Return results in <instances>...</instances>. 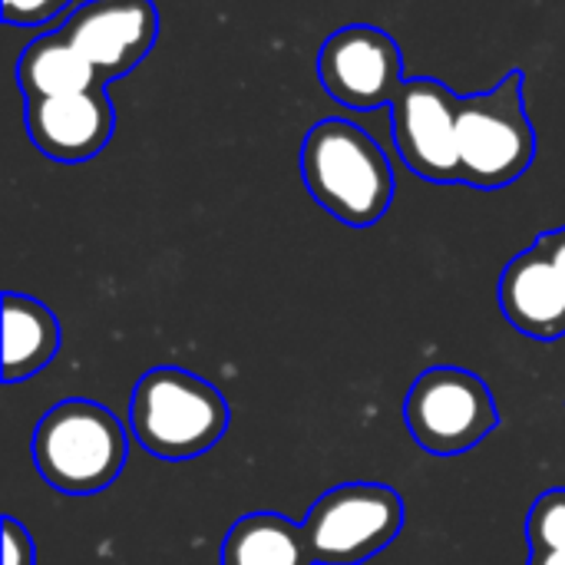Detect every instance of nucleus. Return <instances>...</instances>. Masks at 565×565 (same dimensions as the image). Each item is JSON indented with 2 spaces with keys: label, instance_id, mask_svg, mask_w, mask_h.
Here are the masks:
<instances>
[{
  "label": "nucleus",
  "instance_id": "9d476101",
  "mask_svg": "<svg viewBox=\"0 0 565 565\" xmlns=\"http://www.w3.org/2000/svg\"><path fill=\"white\" fill-rule=\"evenodd\" d=\"M23 126L30 142L53 162H86L106 149L116 132V109L106 86L26 103Z\"/></svg>",
  "mask_w": 565,
  "mask_h": 565
},
{
  "label": "nucleus",
  "instance_id": "9b49d317",
  "mask_svg": "<svg viewBox=\"0 0 565 565\" xmlns=\"http://www.w3.org/2000/svg\"><path fill=\"white\" fill-rule=\"evenodd\" d=\"M497 298L520 334L536 341L565 338V281L536 242L503 268Z\"/></svg>",
  "mask_w": 565,
  "mask_h": 565
},
{
  "label": "nucleus",
  "instance_id": "2eb2a0df",
  "mask_svg": "<svg viewBox=\"0 0 565 565\" xmlns=\"http://www.w3.org/2000/svg\"><path fill=\"white\" fill-rule=\"evenodd\" d=\"M526 565H565V487L546 490L526 516Z\"/></svg>",
  "mask_w": 565,
  "mask_h": 565
},
{
  "label": "nucleus",
  "instance_id": "a211bd4d",
  "mask_svg": "<svg viewBox=\"0 0 565 565\" xmlns=\"http://www.w3.org/2000/svg\"><path fill=\"white\" fill-rule=\"evenodd\" d=\"M536 245L543 248V255L553 262V268L563 275L565 281V225L563 228H553V232H543V235L536 238Z\"/></svg>",
  "mask_w": 565,
  "mask_h": 565
},
{
  "label": "nucleus",
  "instance_id": "20e7f679",
  "mask_svg": "<svg viewBox=\"0 0 565 565\" xmlns=\"http://www.w3.org/2000/svg\"><path fill=\"white\" fill-rule=\"evenodd\" d=\"M536 159V129L523 99V70L493 89L460 96V185L507 189Z\"/></svg>",
  "mask_w": 565,
  "mask_h": 565
},
{
  "label": "nucleus",
  "instance_id": "0eeeda50",
  "mask_svg": "<svg viewBox=\"0 0 565 565\" xmlns=\"http://www.w3.org/2000/svg\"><path fill=\"white\" fill-rule=\"evenodd\" d=\"M391 132L414 175L460 185V96L450 86L434 76L407 79L391 103Z\"/></svg>",
  "mask_w": 565,
  "mask_h": 565
},
{
  "label": "nucleus",
  "instance_id": "39448f33",
  "mask_svg": "<svg viewBox=\"0 0 565 565\" xmlns=\"http://www.w3.org/2000/svg\"><path fill=\"white\" fill-rule=\"evenodd\" d=\"M407 507L384 483H341L318 497L305 516V533L318 565H364L384 553L404 530Z\"/></svg>",
  "mask_w": 565,
  "mask_h": 565
},
{
  "label": "nucleus",
  "instance_id": "f3484780",
  "mask_svg": "<svg viewBox=\"0 0 565 565\" xmlns=\"http://www.w3.org/2000/svg\"><path fill=\"white\" fill-rule=\"evenodd\" d=\"M3 565H36L33 536L13 516H3Z\"/></svg>",
  "mask_w": 565,
  "mask_h": 565
},
{
  "label": "nucleus",
  "instance_id": "f257e3e1",
  "mask_svg": "<svg viewBox=\"0 0 565 565\" xmlns=\"http://www.w3.org/2000/svg\"><path fill=\"white\" fill-rule=\"evenodd\" d=\"M301 179L311 199L351 228L377 225L394 202V169L384 149L354 122L331 116L301 142Z\"/></svg>",
  "mask_w": 565,
  "mask_h": 565
},
{
  "label": "nucleus",
  "instance_id": "6e6552de",
  "mask_svg": "<svg viewBox=\"0 0 565 565\" xmlns=\"http://www.w3.org/2000/svg\"><path fill=\"white\" fill-rule=\"evenodd\" d=\"M318 79L348 109L371 113L391 106L407 83L401 43L381 26L348 23L321 43Z\"/></svg>",
  "mask_w": 565,
  "mask_h": 565
},
{
  "label": "nucleus",
  "instance_id": "4468645a",
  "mask_svg": "<svg viewBox=\"0 0 565 565\" xmlns=\"http://www.w3.org/2000/svg\"><path fill=\"white\" fill-rule=\"evenodd\" d=\"M222 565H318L308 533L281 513H248L232 523Z\"/></svg>",
  "mask_w": 565,
  "mask_h": 565
},
{
  "label": "nucleus",
  "instance_id": "423d86ee",
  "mask_svg": "<svg viewBox=\"0 0 565 565\" xmlns=\"http://www.w3.org/2000/svg\"><path fill=\"white\" fill-rule=\"evenodd\" d=\"M404 420L427 454L454 457L483 444L497 430L500 414L483 377L463 367H430L414 381Z\"/></svg>",
  "mask_w": 565,
  "mask_h": 565
},
{
  "label": "nucleus",
  "instance_id": "f03ea898",
  "mask_svg": "<svg viewBox=\"0 0 565 565\" xmlns=\"http://www.w3.org/2000/svg\"><path fill=\"white\" fill-rule=\"evenodd\" d=\"M228 430L225 397L192 371L152 367L129 397V434L136 444L169 463L212 450Z\"/></svg>",
  "mask_w": 565,
  "mask_h": 565
},
{
  "label": "nucleus",
  "instance_id": "dca6fc26",
  "mask_svg": "<svg viewBox=\"0 0 565 565\" xmlns=\"http://www.w3.org/2000/svg\"><path fill=\"white\" fill-rule=\"evenodd\" d=\"M73 0H3V20L10 26H43L56 20Z\"/></svg>",
  "mask_w": 565,
  "mask_h": 565
},
{
  "label": "nucleus",
  "instance_id": "ddd939ff",
  "mask_svg": "<svg viewBox=\"0 0 565 565\" xmlns=\"http://www.w3.org/2000/svg\"><path fill=\"white\" fill-rule=\"evenodd\" d=\"M60 351L56 315L30 295H3V384H20L43 371Z\"/></svg>",
  "mask_w": 565,
  "mask_h": 565
},
{
  "label": "nucleus",
  "instance_id": "f8f14e48",
  "mask_svg": "<svg viewBox=\"0 0 565 565\" xmlns=\"http://www.w3.org/2000/svg\"><path fill=\"white\" fill-rule=\"evenodd\" d=\"M17 86L26 103H40L106 86V79L63 33H46L20 53Z\"/></svg>",
  "mask_w": 565,
  "mask_h": 565
},
{
  "label": "nucleus",
  "instance_id": "7ed1b4c3",
  "mask_svg": "<svg viewBox=\"0 0 565 565\" xmlns=\"http://www.w3.org/2000/svg\"><path fill=\"white\" fill-rule=\"evenodd\" d=\"M36 473L66 497H93L116 483L126 467L129 434L96 401L70 397L33 427Z\"/></svg>",
  "mask_w": 565,
  "mask_h": 565
},
{
  "label": "nucleus",
  "instance_id": "1a4fd4ad",
  "mask_svg": "<svg viewBox=\"0 0 565 565\" xmlns=\"http://www.w3.org/2000/svg\"><path fill=\"white\" fill-rule=\"evenodd\" d=\"M93 66L113 83L132 73L159 36V10L152 0H86L60 30Z\"/></svg>",
  "mask_w": 565,
  "mask_h": 565
}]
</instances>
